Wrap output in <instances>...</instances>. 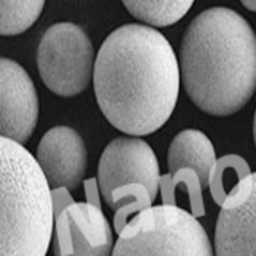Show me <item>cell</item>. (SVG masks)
<instances>
[{
  "mask_svg": "<svg viewBox=\"0 0 256 256\" xmlns=\"http://www.w3.org/2000/svg\"><path fill=\"white\" fill-rule=\"evenodd\" d=\"M136 20L156 27L174 24L187 14L195 0H122Z\"/></svg>",
  "mask_w": 256,
  "mask_h": 256,
  "instance_id": "7c38bea8",
  "label": "cell"
},
{
  "mask_svg": "<svg viewBox=\"0 0 256 256\" xmlns=\"http://www.w3.org/2000/svg\"><path fill=\"white\" fill-rule=\"evenodd\" d=\"M252 134H254V141H255V146H256V110H255V116H254V124H252Z\"/></svg>",
  "mask_w": 256,
  "mask_h": 256,
  "instance_id": "ffe728a7",
  "label": "cell"
},
{
  "mask_svg": "<svg viewBox=\"0 0 256 256\" xmlns=\"http://www.w3.org/2000/svg\"><path fill=\"white\" fill-rule=\"evenodd\" d=\"M160 168L152 146L138 136L116 137L105 146L98 168L100 192L106 201L112 191L130 184H142L156 198Z\"/></svg>",
  "mask_w": 256,
  "mask_h": 256,
  "instance_id": "8992f818",
  "label": "cell"
},
{
  "mask_svg": "<svg viewBox=\"0 0 256 256\" xmlns=\"http://www.w3.org/2000/svg\"><path fill=\"white\" fill-rule=\"evenodd\" d=\"M38 120V96L28 73L17 62L0 59V134L24 145Z\"/></svg>",
  "mask_w": 256,
  "mask_h": 256,
  "instance_id": "9c48e42d",
  "label": "cell"
},
{
  "mask_svg": "<svg viewBox=\"0 0 256 256\" xmlns=\"http://www.w3.org/2000/svg\"><path fill=\"white\" fill-rule=\"evenodd\" d=\"M154 198L148 187L142 184H130L113 190L106 204L114 214V228L120 234L130 223V216L152 208Z\"/></svg>",
  "mask_w": 256,
  "mask_h": 256,
  "instance_id": "5bb4252c",
  "label": "cell"
},
{
  "mask_svg": "<svg viewBox=\"0 0 256 256\" xmlns=\"http://www.w3.org/2000/svg\"><path fill=\"white\" fill-rule=\"evenodd\" d=\"M112 256H216L206 230L191 212L152 206L130 220Z\"/></svg>",
  "mask_w": 256,
  "mask_h": 256,
  "instance_id": "277c9868",
  "label": "cell"
},
{
  "mask_svg": "<svg viewBox=\"0 0 256 256\" xmlns=\"http://www.w3.org/2000/svg\"><path fill=\"white\" fill-rule=\"evenodd\" d=\"M95 54L90 38L78 24H54L44 32L36 63L48 88L60 98L81 94L94 78Z\"/></svg>",
  "mask_w": 256,
  "mask_h": 256,
  "instance_id": "5b68a950",
  "label": "cell"
},
{
  "mask_svg": "<svg viewBox=\"0 0 256 256\" xmlns=\"http://www.w3.org/2000/svg\"><path fill=\"white\" fill-rule=\"evenodd\" d=\"M242 6L251 12H256V0H240Z\"/></svg>",
  "mask_w": 256,
  "mask_h": 256,
  "instance_id": "d6986e66",
  "label": "cell"
},
{
  "mask_svg": "<svg viewBox=\"0 0 256 256\" xmlns=\"http://www.w3.org/2000/svg\"><path fill=\"white\" fill-rule=\"evenodd\" d=\"M180 81L191 102L214 116L241 110L256 91V35L241 14L209 8L180 41Z\"/></svg>",
  "mask_w": 256,
  "mask_h": 256,
  "instance_id": "7a4b0ae2",
  "label": "cell"
},
{
  "mask_svg": "<svg viewBox=\"0 0 256 256\" xmlns=\"http://www.w3.org/2000/svg\"><path fill=\"white\" fill-rule=\"evenodd\" d=\"M216 256H256V172L224 201L214 232Z\"/></svg>",
  "mask_w": 256,
  "mask_h": 256,
  "instance_id": "ba28073f",
  "label": "cell"
},
{
  "mask_svg": "<svg viewBox=\"0 0 256 256\" xmlns=\"http://www.w3.org/2000/svg\"><path fill=\"white\" fill-rule=\"evenodd\" d=\"M113 233L102 208L73 202L56 216L54 256H112Z\"/></svg>",
  "mask_w": 256,
  "mask_h": 256,
  "instance_id": "52a82bcc",
  "label": "cell"
},
{
  "mask_svg": "<svg viewBox=\"0 0 256 256\" xmlns=\"http://www.w3.org/2000/svg\"><path fill=\"white\" fill-rule=\"evenodd\" d=\"M186 190L187 198L190 201L191 214L196 218L205 216L204 200H202V184L200 177L194 169L180 168L176 173L163 174L160 177L159 190L162 192V200L164 205L177 206L176 202V190Z\"/></svg>",
  "mask_w": 256,
  "mask_h": 256,
  "instance_id": "9a60e30c",
  "label": "cell"
},
{
  "mask_svg": "<svg viewBox=\"0 0 256 256\" xmlns=\"http://www.w3.org/2000/svg\"><path fill=\"white\" fill-rule=\"evenodd\" d=\"M248 174H251L248 166L238 155H224L216 159L210 170L208 184L216 204L222 208L224 201Z\"/></svg>",
  "mask_w": 256,
  "mask_h": 256,
  "instance_id": "4fadbf2b",
  "label": "cell"
},
{
  "mask_svg": "<svg viewBox=\"0 0 256 256\" xmlns=\"http://www.w3.org/2000/svg\"><path fill=\"white\" fill-rule=\"evenodd\" d=\"M216 162L214 146L209 137L198 130H184L174 136L168 148L169 173L180 168L194 169L200 177L202 187L209 184V174Z\"/></svg>",
  "mask_w": 256,
  "mask_h": 256,
  "instance_id": "8fae6325",
  "label": "cell"
},
{
  "mask_svg": "<svg viewBox=\"0 0 256 256\" xmlns=\"http://www.w3.org/2000/svg\"><path fill=\"white\" fill-rule=\"evenodd\" d=\"M98 184H99V182L96 180V178H90V180H86L84 182L86 202H90V204L95 205V206H100V187H98Z\"/></svg>",
  "mask_w": 256,
  "mask_h": 256,
  "instance_id": "ac0fdd59",
  "label": "cell"
},
{
  "mask_svg": "<svg viewBox=\"0 0 256 256\" xmlns=\"http://www.w3.org/2000/svg\"><path fill=\"white\" fill-rule=\"evenodd\" d=\"M36 160L52 188L74 191L88 169V148L77 131L68 126H56L41 137Z\"/></svg>",
  "mask_w": 256,
  "mask_h": 256,
  "instance_id": "30bf717a",
  "label": "cell"
},
{
  "mask_svg": "<svg viewBox=\"0 0 256 256\" xmlns=\"http://www.w3.org/2000/svg\"><path fill=\"white\" fill-rule=\"evenodd\" d=\"M92 81L108 122L130 136H148L174 110L180 63L170 42L154 27L123 24L100 46Z\"/></svg>",
  "mask_w": 256,
  "mask_h": 256,
  "instance_id": "6da1fadb",
  "label": "cell"
},
{
  "mask_svg": "<svg viewBox=\"0 0 256 256\" xmlns=\"http://www.w3.org/2000/svg\"><path fill=\"white\" fill-rule=\"evenodd\" d=\"M56 226L52 187L36 158L0 138V256H46Z\"/></svg>",
  "mask_w": 256,
  "mask_h": 256,
  "instance_id": "3957f363",
  "label": "cell"
},
{
  "mask_svg": "<svg viewBox=\"0 0 256 256\" xmlns=\"http://www.w3.org/2000/svg\"><path fill=\"white\" fill-rule=\"evenodd\" d=\"M70 192V190L66 188V187H58V188L52 190V204H54L56 216H58L63 210H66L70 205H72L74 202V200H73Z\"/></svg>",
  "mask_w": 256,
  "mask_h": 256,
  "instance_id": "e0dca14e",
  "label": "cell"
},
{
  "mask_svg": "<svg viewBox=\"0 0 256 256\" xmlns=\"http://www.w3.org/2000/svg\"><path fill=\"white\" fill-rule=\"evenodd\" d=\"M46 0H0V34L17 36L35 24Z\"/></svg>",
  "mask_w": 256,
  "mask_h": 256,
  "instance_id": "2e32d148",
  "label": "cell"
}]
</instances>
